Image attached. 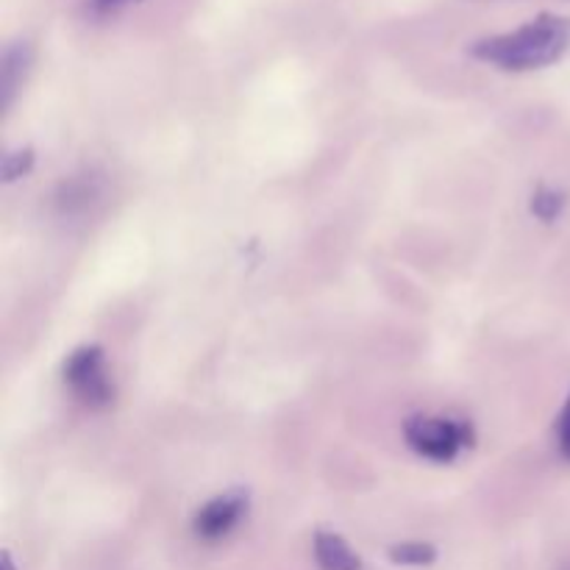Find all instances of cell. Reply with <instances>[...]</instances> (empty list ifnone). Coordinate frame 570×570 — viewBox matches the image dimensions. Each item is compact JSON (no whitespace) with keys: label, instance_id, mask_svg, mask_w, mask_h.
I'll use <instances>...</instances> for the list:
<instances>
[{"label":"cell","instance_id":"cell-1","mask_svg":"<svg viewBox=\"0 0 570 570\" xmlns=\"http://www.w3.org/2000/svg\"><path fill=\"white\" fill-rule=\"evenodd\" d=\"M570 48V20L557 14H540L527 26L515 28L510 33L479 39L471 48L476 59L488 65L501 67V70L527 72L540 70V67L554 65L566 56Z\"/></svg>","mask_w":570,"mask_h":570},{"label":"cell","instance_id":"cell-2","mask_svg":"<svg viewBox=\"0 0 570 570\" xmlns=\"http://www.w3.org/2000/svg\"><path fill=\"white\" fill-rule=\"evenodd\" d=\"M406 443L421 456L434 462H451L460 449L473 443V429L465 423L445 421V417L415 415L404 426Z\"/></svg>","mask_w":570,"mask_h":570},{"label":"cell","instance_id":"cell-3","mask_svg":"<svg viewBox=\"0 0 570 570\" xmlns=\"http://www.w3.org/2000/svg\"><path fill=\"white\" fill-rule=\"evenodd\" d=\"M65 382L70 384L72 393L83 401L92 410L111 404L115 399V390H111L109 376H106L104 367V348L98 345H87V348H78L76 354L67 360L65 365Z\"/></svg>","mask_w":570,"mask_h":570},{"label":"cell","instance_id":"cell-4","mask_svg":"<svg viewBox=\"0 0 570 570\" xmlns=\"http://www.w3.org/2000/svg\"><path fill=\"white\" fill-rule=\"evenodd\" d=\"M248 512V495L243 490H234V493L220 495V499L209 501L204 510L195 515V534L200 540H220L243 521V515Z\"/></svg>","mask_w":570,"mask_h":570},{"label":"cell","instance_id":"cell-5","mask_svg":"<svg viewBox=\"0 0 570 570\" xmlns=\"http://www.w3.org/2000/svg\"><path fill=\"white\" fill-rule=\"evenodd\" d=\"M33 50L28 42H14L6 48L3 65H0V92H3V109H9L14 100L17 89L26 81L28 70H31Z\"/></svg>","mask_w":570,"mask_h":570},{"label":"cell","instance_id":"cell-6","mask_svg":"<svg viewBox=\"0 0 570 570\" xmlns=\"http://www.w3.org/2000/svg\"><path fill=\"white\" fill-rule=\"evenodd\" d=\"M315 562L321 570H362V560L340 534H315Z\"/></svg>","mask_w":570,"mask_h":570},{"label":"cell","instance_id":"cell-7","mask_svg":"<svg viewBox=\"0 0 570 570\" xmlns=\"http://www.w3.org/2000/svg\"><path fill=\"white\" fill-rule=\"evenodd\" d=\"M95 195H98V184H95L92 176L70 178V181L61 187L59 206L65 212H81V209H87L89 204H92Z\"/></svg>","mask_w":570,"mask_h":570},{"label":"cell","instance_id":"cell-8","mask_svg":"<svg viewBox=\"0 0 570 570\" xmlns=\"http://www.w3.org/2000/svg\"><path fill=\"white\" fill-rule=\"evenodd\" d=\"M390 560L395 566H412V568H421V566H432L438 560V549L429 543H399L390 549Z\"/></svg>","mask_w":570,"mask_h":570},{"label":"cell","instance_id":"cell-9","mask_svg":"<svg viewBox=\"0 0 570 570\" xmlns=\"http://www.w3.org/2000/svg\"><path fill=\"white\" fill-rule=\"evenodd\" d=\"M562 206H566V198H562L560 193H551V189H538L532 198V212L546 223L557 220L562 212Z\"/></svg>","mask_w":570,"mask_h":570},{"label":"cell","instance_id":"cell-10","mask_svg":"<svg viewBox=\"0 0 570 570\" xmlns=\"http://www.w3.org/2000/svg\"><path fill=\"white\" fill-rule=\"evenodd\" d=\"M31 167H33L31 148L14 150V154L6 156V161H3V181H17V178L26 176V173L31 170Z\"/></svg>","mask_w":570,"mask_h":570},{"label":"cell","instance_id":"cell-11","mask_svg":"<svg viewBox=\"0 0 570 570\" xmlns=\"http://www.w3.org/2000/svg\"><path fill=\"white\" fill-rule=\"evenodd\" d=\"M557 434H560V449H562V456L570 462V399L566 404V410H562L560 415V423H557Z\"/></svg>","mask_w":570,"mask_h":570},{"label":"cell","instance_id":"cell-12","mask_svg":"<svg viewBox=\"0 0 570 570\" xmlns=\"http://www.w3.org/2000/svg\"><path fill=\"white\" fill-rule=\"evenodd\" d=\"M92 3H95V9L106 11V9H115V6L126 3V0H92Z\"/></svg>","mask_w":570,"mask_h":570},{"label":"cell","instance_id":"cell-13","mask_svg":"<svg viewBox=\"0 0 570 570\" xmlns=\"http://www.w3.org/2000/svg\"><path fill=\"white\" fill-rule=\"evenodd\" d=\"M3 570H14V562H11L9 554H3Z\"/></svg>","mask_w":570,"mask_h":570}]
</instances>
